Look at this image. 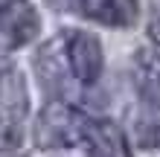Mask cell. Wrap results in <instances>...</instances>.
<instances>
[{"instance_id": "cell-1", "label": "cell", "mask_w": 160, "mask_h": 157, "mask_svg": "<svg viewBox=\"0 0 160 157\" xmlns=\"http://www.w3.org/2000/svg\"><path fill=\"white\" fill-rule=\"evenodd\" d=\"M90 119L82 114L79 108H73L61 99L50 102L35 122V143L44 151H55V149H70L76 143H84Z\"/></svg>"}, {"instance_id": "cell-2", "label": "cell", "mask_w": 160, "mask_h": 157, "mask_svg": "<svg viewBox=\"0 0 160 157\" xmlns=\"http://www.w3.org/2000/svg\"><path fill=\"white\" fill-rule=\"evenodd\" d=\"M26 114H29V93L21 70H0V151H12L21 145Z\"/></svg>"}, {"instance_id": "cell-3", "label": "cell", "mask_w": 160, "mask_h": 157, "mask_svg": "<svg viewBox=\"0 0 160 157\" xmlns=\"http://www.w3.org/2000/svg\"><path fill=\"white\" fill-rule=\"evenodd\" d=\"M41 29V17L29 0H3L0 3V52H12L29 44Z\"/></svg>"}, {"instance_id": "cell-4", "label": "cell", "mask_w": 160, "mask_h": 157, "mask_svg": "<svg viewBox=\"0 0 160 157\" xmlns=\"http://www.w3.org/2000/svg\"><path fill=\"white\" fill-rule=\"evenodd\" d=\"M64 50H67L70 73L82 85H93L102 76L105 58H102V44L96 35L82 32V29H67L64 32Z\"/></svg>"}, {"instance_id": "cell-5", "label": "cell", "mask_w": 160, "mask_h": 157, "mask_svg": "<svg viewBox=\"0 0 160 157\" xmlns=\"http://www.w3.org/2000/svg\"><path fill=\"white\" fill-rule=\"evenodd\" d=\"M84 145H88V157H131L125 131L111 119H90Z\"/></svg>"}, {"instance_id": "cell-6", "label": "cell", "mask_w": 160, "mask_h": 157, "mask_svg": "<svg viewBox=\"0 0 160 157\" xmlns=\"http://www.w3.org/2000/svg\"><path fill=\"white\" fill-rule=\"evenodd\" d=\"M35 70H38L41 85L50 90V93H61L67 87V50H64V38H55L50 44H44L35 55Z\"/></svg>"}, {"instance_id": "cell-7", "label": "cell", "mask_w": 160, "mask_h": 157, "mask_svg": "<svg viewBox=\"0 0 160 157\" xmlns=\"http://www.w3.org/2000/svg\"><path fill=\"white\" fill-rule=\"evenodd\" d=\"M79 9L84 17H90L102 26H114V29L131 26L140 15L137 0H79Z\"/></svg>"}, {"instance_id": "cell-8", "label": "cell", "mask_w": 160, "mask_h": 157, "mask_svg": "<svg viewBox=\"0 0 160 157\" xmlns=\"http://www.w3.org/2000/svg\"><path fill=\"white\" fill-rule=\"evenodd\" d=\"M134 87L140 99L148 105V108H157L160 110V52L152 50H140L134 55Z\"/></svg>"}, {"instance_id": "cell-9", "label": "cell", "mask_w": 160, "mask_h": 157, "mask_svg": "<svg viewBox=\"0 0 160 157\" xmlns=\"http://www.w3.org/2000/svg\"><path fill=\"white\" fill-rule=\"evenodd\" d=\"M134 137L143 149H160V119L154 114L140 116L134 125Z\"/></svg>"}, {"instance_id": "cell-10", "label": "cell", "mask_w": 160, "mask_h": 157, "mask_svg": "<svg viewBox=\"0 0 160 157\" xmlns=\"http://www.w3.org/2000/svg\"><path fill=\"white\" fill-rule=\"evenodd\" d=\"M47 6L58 9V12H70V9H76V6H79V0H47Z\"/></svg>"}, {"instance_id": "cell-11", "label": "cell", "mask_w": 160, "mask_h": 157, "mask_svg": "<svg viewBox=\"0 0 160 157\" xmlns=\"http://www.w3.org/2000/svg\"><path fill=\"white\" fill-rule=\"evenodd\" d=\"M148 38H152L157 47H160V12L152 17V23H148Z\"/></svg>"}]
</instances>
